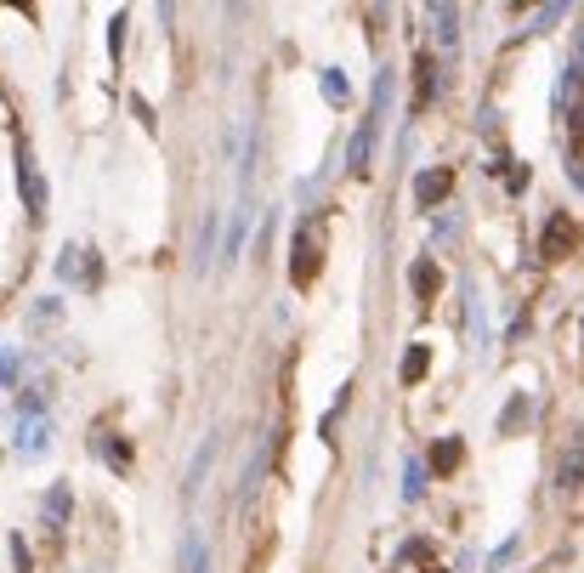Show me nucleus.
I'll use <instances>...</instances> for the list:
<instances>
[{
    "label": "nucleus",
    "mask_w": 584,
    "mask_h": 573,
    "mask_svg": "<svg viewBox=\"0 0 584 573\" xmlns=\"http://www.w3.org/2000/svg\"><path fill=\"white\" fill-rule=\"evenodd\" d=\"M210 244H215V216H205V227H199V256H210Z\"/></svg>",
    "instance_id": "obj_20"
},
{
    "label": "nucleus",
    "mask_w": 584,
    "mask_h": 573,
    "mask_svg": "<svg viewBox=\"0 0 584 573\" xmlns=\"http://www.w3.org/2000/svg\"><path fill=\"white\" fill-rule=\"evenodd\" d=\"M573 74L584 80V29H579V46H573Z\"/></svg>",
    "instance_id": "obj_24"
},
{
    "label": "nucleus",
    "mask_w": 584,
    "mask_h": 573,
    "mask_svg": "<svg viewBox=\"0 0 584 573\" xmlns=\"http://www.w3.org/2000/svg\"><path fill=\"white\" fill-rule=\"evenodd\" d=\"M426 369H431V347H408L403 352V380H408V387H420V380H426Z\"/></svg>",
    "instance_id": "obj_9"
},
{
    "label": "nucleus",
    "mask_w": 584,
    "mask_h": 573,
    "mask_svg": "<svg viewBox=\"0 0 584 573\" xmlns=\"http://www.w3.org/2000/svg\"><path fill=\"white\" fill-rule=\"evenodd\" d=\"M17 187H24L29 216L40 222V216H46V205H52V194H46V182H40V171H34V154H29V148H17Z\"/></svg>",
    "instance_id": "obj_4"
},
{
    "label": "nucleus",
    "mask_w": 584,
    "mask_h": 573,
    "mask_svg": "<svg viewBox=\"0 0 584 573\" xmlns=\"http://www.w3.org/2000/svg\"><path fill=\"white\" fill-rule=\"evenodd\" d=\"M522 409H528V403H522V397H516V403H511V409H505V420H500V432H511V426H516V420H522Z\"/></svg>",
    "instance_id": "obj_22"
},
{
    "label": "nucleus",
    "mask_w": 584,
    "mask_h": 573,
    "mask_svg": "<svg viewBox=\"0 0 584 573\" xmlns=\"http://www.w3.org/2000/svg\"><path fill=\"white\" fill-rule=\"evenodd\" d=\"M108 52H114V57L125 52V12L114 17V29H108Z\"/></svg>",
    "instance_id": "obj_18"
},
{
    "label": "nucleus",
    "mask_w": 584,
    "mask_h": 573,
    "mask_svg": "<svg viewBox=\"0 0 584 573\" xmlns=\"http://www.w3.org/2000/svg\"><path fill=\"white\" fill-rule=\"evenodd\" d=\"M579 239H584V233H579L573 216H550L545 233H539V256H545V262H568L579 250Z\"/></svg>",
    "instance_id": "obj_3"
},
{
    "label": "nucleus",
    "mask_w": 584,
    "mask_h": 573,
    "mask_svg": "<svg viewBox=\"0 0 584 573\" xmlns=\"http://www.w3.org/2000/svg\"><path fill=\"white\" fill-rule=\"evenodd\" d=\"M318 86H323V102H335V109H340L346 97H352V86H346V80H340L335 69H323V80H318Z\"/></svg>",
    "instance_id": "obj_14"
},
{
    "label": "nucleus",
    "mask_w": 584,
    "mask_h": 573,
    "mask_svg": "<svg viewBox=\"0 0 584 573\" xmlns=\"http://www.w3.org/2000/svg\"><path fill=\"white\" fill-rule=\"evenodd\" d=\"M182 573H205V540L199 534L182 540Z\"/></svg>",
    "instance_id": "obj_13"
},
{
    "label": "nucleus",
    "mask_w": 584,
    "mask_h": 573,
    "mask_svg": "<svg viewBox=\"0 0 584 573\" xmlns=\"http://www.w3.org/2000/svg\"><path fill=\"white\" fill-rule=\"evenodd\" d=\"M415 74H420V97H415V109H426V102H431V74H437V62H431V52H420Z\"/></svg>",
    "instance_id": "obj_15"
},
{
    "label": "nucleus",
    "mask_w": 584,
    "mask_h": 573,
    "mask_svg": "<svg viewBox=\"0 0 584 573\" xmlns=\"http://www.w3.org/2000/svg\"><path fill=\"white\" fill-rule=\"evenodd\" d=\"M239 244H244V222H233V233H227V262L239 256Z\"/></svg>",
    "instance_id": "obj_21"
},
{
    "label": "nucleus",
    "mask_w": 584,
    "mask_h": 573,
    "mask_svg": "<svg viewBox=\"0 0 584 573\" xmlns=\"http://www.w3.org/2000/svg\"><path fill=\"white\" fill-rule=\"evenodd\" d=\"M579 86H584V80H579ZM579 114H584V97H579Z\"/></svg>",
    "instance_id": "obj_25"
},
{
    "label": "nucleus",
    "mask_w": 584,
    "mask_h": 573,
    "mask_svg": "<svg viewBox=\"0 0 584 573\" xmlns=\"http://www.w3.org/2000/svg\"><path fill=\"white\" fill-rule=\"evenodd\" d=\"M426 494V465H408V482H403V500H420Z\"/></svg>",
    "instance_id": "obj_17"
},
{
    "label": "nucleus",
    "mask_w": 584,
    "mask_h": 573,
    "mask_svg": "<svg viewBox=\"0 0 584 573\" xmlns=\"http://www.w3.org/2000/svg\"><path fill=\"white\" fill-rule=\"evenodd\" d=\"M17 454H29V460H40L52 449V420H46V403H40L34 392L29 397H17Z\"/></svg>",
    "instance_id": "obj_2"
},
{
    "label": "nucleus",
    "mask_w": 584,
    "mask_h": 573,
    "mask_svg": "<svg viewBox=\"0 0 584 573\" xmlns=\"http://www.w3.org/2000/svg\"><path fill=\"white\" fill-rule=\"evenodd\" d=\"M556 488H561V494H579V488H584V443H579V454H573V449L561 454V472H556Z\"/></svg>",
    "instance_id": "obj_8"
},
{
    "label": "nucleus",
    "mask_w": 584,
    "mask_h": 573,
    "mask_svg": "<svg viewBox=\"0 0 584 573\" xmlns=\"http://www.w3.org/2000/svg\"><path fill=\"white\" fill-rule=\"evenodd\" d=\"M369 148H375V119H363L352 131V148H346V165H352V177L369 171Z\"/></svg>",
    "instance_id": "obj_6"
},
{
    "label": "nucleus",
    "mask_w": 584,
    "mask_h": 573,
    "mask_svg": "<svg viewBox=\"0 0 584 573\" xmlns=\"http://www.w3.org/2000/svg\"><path fill=\"white\" fill-rule=\"evenodd\" d=\"M431 24H437V40H443V52H454V34H460L454 24H460V12H454V6H431Z\"/></svg>",
    "instance_id": "obj_11"
},
{
    "label": "nucleus",
    "mask_w": 584,
    "mask_h": 573,
    "mask_svg": "<svg viewBox=\"0 0 584 573\" xmlns=\"http://www.w3.org/2000/svg\"><path fill=\"white\" fill-rule=\"evenodd\" d=\"M57 272L69 284H85V290H97V279H102V267H97V250H62V262H57Z\"/></svg>",
    "instance_id": "obj_5"
},
{
    "label": "nucleus",
    "mask_w": 584,
    "mask_h": 573,
    "mask_svg": "<svg viewBox=\"0 0 584 573\" xmlns=\"http://www.w3.org/2000/svg\"><path fill=\"white\" fill-rule=\"evenodd\" d=\"M12 562H17V573H34V562H29V550H24V540L12 534Z\"/></svg>",
    "instance_id": "obj_19"
},
{
    "label": "nucleus",
    "mask_w": 584,
    "mask_h": 573,
    "mask_svg": "<svg viewBox=\"0 0 584 573\" xmlns=\"http://www.w3.org/2000/svg\"><path fill=\"white\" fill-rule=\"evenodd\" d=\"M318 267H323V216H312V222L295 227V244H290V284L307 290V284L318 279Z\"/></svg>",
    "instance_id": "obj_1"
},
{
    "label": "nucleus",
    "mask_w": 584,
    "mask_h": 573,
    "mask_svg": "<svg viewBox=\"0 0 584 573\" xmlns=\"http://www.w3.org/2000/svg\"><path fill=\"white\" fill-rule=\"evenodd\" d=\"M460 460H465V449H460V443H437V449H431V472H460Z\"/></svg>",
    "instance_id": "obj_12"
},
{
    "label": "nucleus",
    "mask_w": 584,
    "mask_h": 573,
    "mask_svg": "<svg viewBox=\"0 0 584 573\" xmlns=\"http://www.w3.org/2000/svg\"><path fill=\"white\" fill-rule=\"evenodd\" d=\"M443 194H448V171H426V177L415 182V199H420L426 210H431V205H437Z\"/></svg>",
    "instance_id": "obj_10"
},
{
    "label": "nucleus",
    "mask_w": 584,
    "mask_h": 573,
    "mask_svg": "<svg viewBox=\"0 0 584 573\" xmlns=\"http://www.w3.org/2000/svg\"><path fill=\"white\" fill-rule=\"evenodd\" d=\"M62 517H69V488H52V494H46V522L57 528Z\"/></svg>",
    "instance_id": "obj_16"
},
{
    "label": "nucleus",
    "mask_w": 584,
    "mask_h": 573,
    "mask_svg": "<svg viewBox=\"0 0 584 573\" xmlns=\"http://www.w3.org/2000/svg\"><path fill=\"white\" fill-rule=\"evenodd\" d=\"M437 284H443L437 262H415V267H408V290H415L420 301H437Z\"/></svg>",
    "instance_id": "obj_7"
},
{
    "label": "nucleus",
    "mask_w": 584,
    "mask_h": 573,
    "mask_svg": "<svg viewBox=\"0 0 584 573\" xmlns=\"http://www.w3.org/2000/svg\"><path fill=\"white\" fill-rule=\"evenodd\" d=\"M550 24H561V6H545V12L533 17V29H550Z\"/></svg>",
    "instance_id": "obj_23"
}]
</instances>
